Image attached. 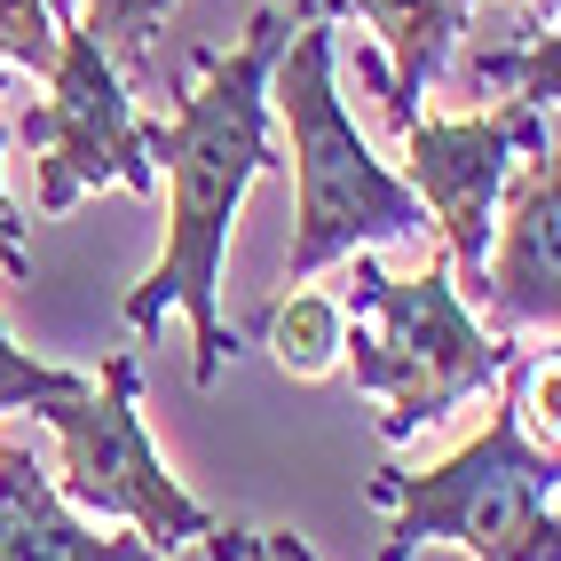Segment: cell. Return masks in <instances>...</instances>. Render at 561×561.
I'll list each match as a JSON object with an SVG mask.
<instances>
[{
  "mask_svg": "<svg viewBox=\"0 0 561 561\" xmlns=\"http://www.w3.org/2000/svg\"><path fill=\"white\" fill-rule=\"evenodd\" d=\"M0 561H167L151 538H103L41 474V451L0 443Z\"/></svg>",
  "mask_w": 561,
  "mask_h": 561,
  "instance_id": "30bf717a",
  "label": "cell"
},
{
  "mask_svg": "<svg viewBox=\"0 0 561 561\" xmlns=\"http://www.w3.org/2000/svg\"><path fill=\"white\" fill-rule=\"evenodd\" d=\"M174 0H80V24L103 41V56L119 64V71H142L151 64V41H159V24H167Z\"/></svg>",
  "mask_w": 561,
  "mask_h": 561,
  "instance_id": "4fadbf2b",
  "label": "cell"
},
{
  "mask_svg": "<svg viewBox=\"0 0 561 561\" xmlns=\"http://www.w3.org/2000/svg\"><path fill=\"white\" fill-rule=\"evenodd\" d=\"M474 293L491 301L499 324H522V332L561 324V159H553V142L514 159L499 214H491V245H482Z\"/></svg>",
  "mask_w": 561,
  "mask_h": 561,
  "instance_id": "ba28073f",
  "label": "cell"
},
{
  "mask_svg": "<svg viewBox=\"0 0 561 561\" xmlns=\"http://www.w3.org/2000/svg\"><path fill=\"white\" fill-rule=\"evenodd\" d=\"M317 16H364L371 24L380 48H364L356 71H364V88L380 95V111L403 127L411 111H420L427 80L451 64L474 0H293V24H317Z\"/></svg>",
  "mask_w": 561,
  "mask_h": 561,
  "instance_id": "9c48e42d",
  "label": "cell"
},
{
  "mask_svg": "<svg viewBox=\"0 0 561 561\" xmlns=\"http://www.w3.org/2000/svg\"><path fill=\"white\" fill-rule=\"evenodd\" d=\"M285 16L253 9L245 41L230 56L198 48L191 88L167 95V119L151 159H167V245L151 261V277L127 293V324L151 332L174 317H191V380L214 388L221 364L238 356V332L221 324V253H230V221L245 191L277 167L270 142V64L285 48Z\"/></svg>",
  "mask_w": 561,
  "mask_h": 561,
  "instance_id": "6da1fadb",
  "label": "cell"
},
{
  "mask_svg": "<svg viewBox=\"0 0 561 561\" xmlns=\"http://www.w3.org/2000/svg\"><path fill=\"white\" fill-rule=\"evenodd\" d=\"M0 80H9V64H0ZM0 142H9V127H0ZM24 230L32 221L9 206V191H0V277H24Z\"/></svg>",
  "mask_w": 561,
  "mask_h": 561,
  "instance_id": "e0dca14e",
  "label": "cell"
},
{
  "mask_svg": "<svg viewBox=\"0 0 561 561\" xmlns=\"http://www.w3.org/2000/svg\"><path fill=\"white\" fill-rule=\"evenodd\" d=\"M396 135H403V191L420 198L427 230L443 238V261L467 270V285H474L482 245H491L499 191H506V174H514L522 151L553 142V111L499 103V111H474V119H427V111H411Z\"/></svg>",
  "mask_w": 561,
  "mask_h": 561,
  "instance_id": "52a82bcc",
  "label": "cell"
},
{
  "mask_svg": "<svg viewBox=\"0 0 561 561\" xmlns=\"http://www.w3.org/2000/svg\"><path fill=\"white\" fill-rule=\"evenodd\" d=\"M198 546L206 561H317L301 530H238V522H214Z\"/></svg>",
  "mask_w": 561,
  "mask_h": 561,
  "instance_id": "2e32d148",
  "label": "cell"
},
{
  "mask_svg": "<svg viewBox=\"0 0 561 561\" xmlns=\"http://www.w3.org/2000/svg\"><path fill=\"white\" fill-rule=\"evenodd\" d=\"M499 403L482 435H467L435 467H380L364 482L371 506H388V546L380 561H411L420 546H459L474 561H561V522H553V443H530L522 380L530 356H506Z\"/></svg>",
  "mask_w": 561,
  "mask_h": 561,
  "instance_id": "7a4b0ae2",
  "label": "cell"
},
{
  "mask_svg": "<svg viewBox=\"0 0 561 561\" xmlns=\"http://www.w3.org/2000/svg\"><path fill=\"white\" fill-rule=\"evenodd\" d=\"M16 142L41 174V221L71 214L88 191H159V119H142L127 95V71L103 56V41L80 24V0H56V64H48V103L24 111Z\"/></svg>",
  "mask_w": 561,
  "mask_h": 561,
  "instance_id": "8992f818",
  "label": "cell"
},
{
  "mask_svg": "<svg viewBox=\"0 0 561 561\" xmlns=\"http://www.w3.org/2000/svg\"><path fill=\"white\" fill-rule=\"evenodd\" d=\"M341 48H332V16L293 24L270 64V111L285 119L293 151V245H285V285H309L317 270L348 261L380 238H420L427 214L403 191L388 159H371L364 127L341 103Z\"/></svg>",
  "mask_w": 561,
  "mask_h": 561,
  "instance_id": "3957f363",
  "label": "cell"
},
{
  "mask_svg": "<svg viewBox=\"0 0 561 561\" xmlns=\"http://www.w3.org/2000/svg\"><path fill=\"white\" fill-rule=\"evenodd\" d=\"M341 332H348L341 293H309V285H293L285 301L270 309V356L293 371V380H324V371L341 364Z\"/></svg>",
  "mask_w": 561,
  "mask_h": 561,
  "instance_id": "8fae6325",
  "label": "cell"
},
{
  "mask_svg": "<svg viewBox=\"0 0 561 561\" xmlns=\"http://www.w3.org/2000/svg\"><path fill=\"white\" fill-rule=\"evenodd\" d=\"M95 371H71V364H41L32 348L9 341V324H0V411H41V403H64L80 396Z\"/></svg>",
  "mask_w": 561,
  "mask_h": 561,
  "instance_id": "5bb4252c",
  "label": "cell"
},
{
  "mask_svg": "<svg viewBox=\"0 0 561 561\" xmlns=\"http://www.w3.org/2000/svg\"><path fill=\"white\" fill-rule=\"evenodd\" d=\"M341 309H348L341 364L356 371L364 396H380L388 443L420 435L443 411H459L467 396H482L514 356L506 332H482V317L467 309L451 261H427L420 277H396L371 253H348Z\"/></svg>",
  "mask_w": 561,
  "mask_h": 561,
  "instance_id": "277c9868",
  "label": "cell"
},
{
  "mask_svg": "<svg viewBox=\"0 0 561 561\" xmlns=\"http://www.w3.org/2000/svg\"><path fill=\"white\" fill-rule=\"evenodd\" d=\"M41 420L56 427V491L71 514L127 522L159 553H182L214 530V506L167 474L151 427H142V364L135 356H111L80 396L41 403Z\"/></svg>",
  "mask_w": 561,
  "mask_h": 561,
  "instance_id": "5b68a950",
  "label": "cell"
},
{
  "mask_svg": "<svg viewBox=\"0 0 561 561\" xmlns=\"http://www.w3.org/2000/svg\"><path fill=\"white\" fill-rule=\"evenodd\" d=\"M522 9H546V24H553V0H522Z\"/></svg>",
  "mask_w": 561,
  "mask_h": 561,
  "instance_id": "ac0fdd59",
  "label": "cell"
},
{
  "mask_svg": "<svg viewBox=\"0 0 561 561\" xmlns=\"http://www.w3.org/2000/svg\"><path fill=\"white\" fill-rule=\"evenodd\" d=\"M0 64H56V0H0Z\"/></svg>",
  "mask_w": 561,
  "mask_h": 561,
  "instance_id": "9a60e30c",
  "label": "cell"
},
{
  "mask_svg": "<svg viewBox=\"0 0 561 561\" xmlns=\"http://www.w3.org/2000/svg\"><path fill=\"white\" fill-rule=\"evenodd\" d=\"M553 71H561V41H553V24H530L514 48L474 56V88H514V103L553 111Z\"/></svg>",
  "mask_w": 561,
  "mask_h": 561,
  "instance_id": "7c38bea8",
  "label": "cell"
}]
</instances>
